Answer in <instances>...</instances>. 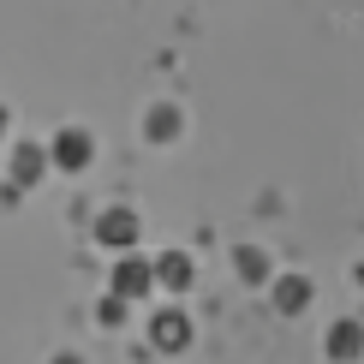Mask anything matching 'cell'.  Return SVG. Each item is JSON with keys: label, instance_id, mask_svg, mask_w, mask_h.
<instances>
[{"label": "cell", "instance_id": "7a4b0ae2", "mask_svg": "<svg viewBox=\"0 0 364 364\" xmlns=\"http://www.w3.org/2000/svg\"><path fill=\"white\" fill-rule=\"evenodd\" d=\"M156 287H161V281H156V263L119 251V263H114V293H119V299H149Z\"/></svg>", "mask_w": 364, "mask_h": 364}, {"label": "cell", "instance_id": "4fadbf2b", "mask_svg": "<svg viewBox=\"0 0 364 364\" xmlns=\"http://www.w3.org/2000/svg\"><path fill=\"white\" fill-rule=\"evenodd\" d=\"M0 138H6V108H0Z\"/></svg>", "mask_w": 364, "mask_h": 364}, {"label": "cell", "instance_id": "52a82bcc", "mask_svg": "<svg viewBox=\"0 0 364 364\" xmlns=\"http://www.w3.org/2000/svg\"><path fill=\"white\" fill-rule=\"evenodd\" d=\"M42 173H48V149H42V144H18V149H12V186H18V191H30Z\"/></svg>", "mask_w": 364, "mask_h": 364}, {"label": "cell", "instance_id": "8fae6325", "mask_svg": "<svg viewBox=\"0 0 364 364\" xmlns=\"http://www.w3.org/2000/svg\"><path fill=\"white\" fill-rule=\"evenodd\" d=\"M126 305H132V299L108 293V299H102V311H96V323H102V328H119V323H126Z\"/></svg>", "mask_w": 364, "mask_h": 364}, {"label": "cell", "instance_id": "8992f818", "mask_svg": "<svg viewBox=\"0 0 364 364\" xmlns=\"http://www.w3.org/2000/svg\"><path fill=\"white\" fill-rule=\"evenodd\" d=\"M311 299H316L311 275H275V311H281V316H305Z\"/></svg>", "mask_w": 364, "mask_h": 364}, {"label": "cell", "instance_id": "9c48e42d", "mask_svg": "<svg viewBox=\"0 0 364 364\" xmlns=\"http://www.w3.org/2000/svg\"><path fill=\"white\" fill-rule=\"evenodd\" d=\"M156 281L173 287V293H186V287H191V257L186 251H161L156 257Z\"/></svg>", "mask_w": 364, "mask_h": 364}, {"label": "cell", "instance_id": "6da1fadb", "mask_svg": "<svg viewBox=\"0 0 364 364\" xmlns=\"http://www.w3.org/2000/svg\"><path fill=\"white\" fill-rule=\"evenodd\" d=\"M90 156H96V138H90L84 126H60V132H54L48 161H54L60 173H84V168H90Z\"/></svg>", "mask_w": 364, "mask_h": 364}, {"label": "cell", "instance_id": "277c9868", "mask_svg": "<svg viewBox=\"0 0 364 364\" xmlns=\"http://www.w3.org/2000/svg\"><path fill=\"white\" fill-rule=\"evenodd\" d=\"M149 341H156L161 346V353H186V346H191V316L186 311H156V316H149Z\"/></svg>", "mask_w": 364, "mask_h": 364}, {"label": "cell", "instance_id": "5b68a950", "mask_svg": "<svg viewBox=\"0 0 364 364\" xmlns=\"http://www.w3.org/2000/svg\"><path fill=\"white\" fill-rule=\"evenodd\" d=\"M323 353L335 358V364H353V358H364V323H358V316H341V323L323 335Z\"/></svg>", "mask_w": 364, "mask_h": 364}, {"label": "cell", "instance_id": "3957f363", "mask_svg": "<svg viewBox=\"0 0 364 364\" xmlns=\"http://www.w3.org/2000/svg\"><path fill=\"white\" fill-rule=\"evenodd\" d=\"M138 233H144V227H138L132 209H102V215H96V245L102 251H132Z\"/></svg>", "mask_w": 364, "mask_h": 364}, {"label": "cell", "instance_id": "7c38bea8", "mask_svg": "<svg viewBox=\"0 0 364 364\" xmlns=\"http://www.w3.org/2000/svg\"><path fill=\"white\" fill-rule=\"evenodd\" d=\"M353 281H358V287H364V263H358V269H353Z\"/></svg>", "mask_w": 364, "mask_h": 364}, {"label": "cell", "instance_id": "30bf717a", "mask_svg": "<svg viewBox=\"0 0 364 364\" xmlns=\"http://www.w3.org/2000/svg\"><path fill=\"white\" fill-rule=\"evenodd\" d=\"M233 275L245 281V287H263V281H269V251L239 245V251H233Z\"/></svg>", "mask_w": 364, "mask_h": 364}, {"label": "cell", "instance_id": "ba28073f", "mask_svg": "<svg viewBox=\"0 0 364 364\" xmlns=\"http://www.w3.org/2000/svg\"><path fill=\"white\" fill-rule=\"evenodd\" d=\"M144 138H149V144H173V138H179V108L156 102V108L144 114Z\"/></svg>", "mask_w": 364, "mask_h": 364}]
</instances>
